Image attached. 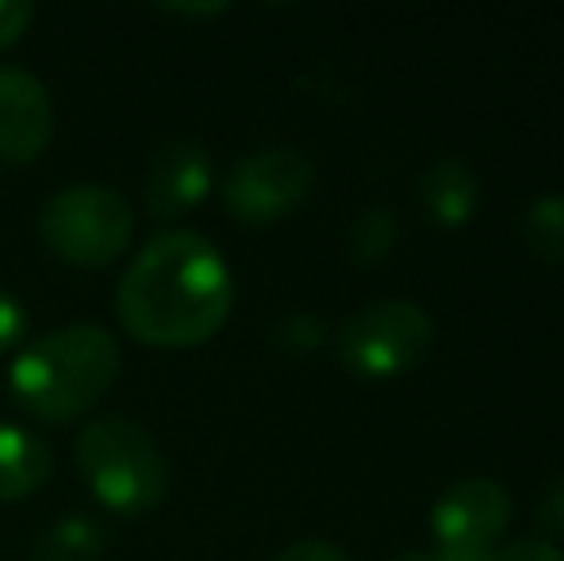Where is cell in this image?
<instances>
[{"instance_id": "6da1fadb", "label": "cell", "mask_w": 564, "mask_h": 561, "mask_svg": "<svg viewBox=\"0 0 564 561\" xmlns=\"http://www.w3.org/2000/svg\"><path fill=\"white\" fill-rule=\"evenodd\" d=\"M235 304L227 258L196 231H162L134 255L116 289V315L147 346H200Z\"/></svg>"}, {"instance_id": "7a4b0ae2", "label": "cell", "mask_w": 564, "mask_h": 561, "mask_svg": "<svg viewBox=\"0 0 564 561\" xmlns=\"http://www.w3.org/2000/svg\"><path fill=\"white\" fill-rule=\"evenodd\" d=\"M119 377V343L97 323L46 331L8 369L15 404L43 423H66L89 412Z\"/></svg>"}, {"instance_id": "3957f363", "label": "cell", "mask_w": 564, "mask_h": 561, "mask_svg": "<svg viewBox=\"0 0 564 561\" xmlns=\"http://www.w3.org/2000/svg\"><path fill=\"white\" fill-rule=\"evenodd\" d=\"M74 454L85 485L105 508L134 516L162 500L165 457L139 423L119 420V416L93 420L77 434Z\"/></svg>"}, {"instance_id": "277c9868", "label": "cell", "mask_w": 564, "mask_h": 561, "mask_svg": "<svg viewBox=\"0 0 564 561\" xmlns=\"http://www.w3.org/2000/svg\"><path fill=\"white\" fill-rule=\"evenodd\" d=\"M134 231L131 204L116 188L97 181H77V185L54 193L39 212V235L43 242L69 266H97L116 262L127 250Z\"/></svg>"}, {"instance_id": "5b68a950", "label": "cell", "mask_w": 564, "mask_h": 561, "mask_svg": "<svg viewBox=\"0 0 564 561\" xmlns=\"http://www.w3.org/2000/svg\"><path fill=\"white\" fill-rule=\"evenodd\" d=\"M434 320L419 300H377L346 315L335 335L338 358L357 377H400L423 362Z\"/></svg>"}, {"instance_id": "8992f818", "label": "cell", "mask_w": 564, "mask_h": 561, "mask_svg": "<svg viewBox=\"0 0 564 561\" xmlns=\"http://www.w3.org/2000/svg\"><path fill=\"white\" fill-rule=\"evenodd\" d=\"M315 162L296 147H265L246 154L224 181V204L238 224H273L307 201Z\"/></svg>"}, {"instance_id": "52a82bcc", "label": "cell", "mask_w": 564, "mask_h": 561, "mask_svg": "<svg viewBox=\"0 0 564 561\" xmlns=\"http://www.w3.org/2000/svg\"><path fill=\"white\" fill-rule=\"evenodd\" d=\"M507 524H511V496L503 493L499 481L488 477L453 481L431 511V527L442 554H491Z\"/></svg>"}, {"instance_id": "ba28073f", "label": "cell", "mask_w": 564, "mask_h": 561, "mask_svg": "<svg viewBox=\"0 0 564 561\" xmlns=\"http://www.w3.org/2000/svg\"><path fill=\"white\" fill-rule=\"evenodd\" d=\"M54 136V105L35 74L0 66V162H35Z\"/></svg>"}, {"instance_id": "9c48e42d", "label": "cell", "mask_w": 564, "mask_h": 561, "mask_svg": "<svg viewBox=\"0 0 564 561\" xmlns=\"http://www.w3.org/2000/svg\"><path fill=\"white\" fill-rule=\"evenodd\" d=\"M212 188V154L196 139H170L147 165V208L154 219H177Z\"/></svg>"}, {"instance_id": "30bf717a", "label": "cell", "mask_w": 564, "mask_h": 561, "mask_svg": "<svg viewBox=\"0 0 564 561\" xmlns=\"http://www.w3.org/2000/svg\"><path fill=\"white\" fill-rule=\"evenodd\" d=\"M415 201L438 227H465L480 208V177L460 158H434L415 181Z\"/></svg>"}, {"instance_id": "8fae6325", "label": "cell", "mask_w": 564, "mask_h": 561, "mask_svg": "<svg viewBox=\"0 0 564 561\" xmlns=\"http://www.w3.org/2000/svg\"><path fill=\"white\" fill-rule=\"evenodd\" d=\"M51 477V450L15 423H0V500H23Z\"/></svg>"}, {"instance_id": "7c38bea8", "label": "cell", "mask_w": 564, "mask_h": 561, "mask_svg": "<svg viewBox=\"0 0 564 561\" xmlns=\"http://www.w3.org/2000/svg\"><path fill=\"white\" fill-rule=\"evenodd\" d=\"M108 535L89 516H62L35 539V561H100Z\"/></svg>"}, {"instance_id": "4fadbf2b", "label": "cell", "mask_w": 564, "mask_h": 561, "mask_svg": "<svg viewBox=\"0 0 564 561\" xmlns=\"http://www.w3.org/2000/svg\"><path fill=\"white\" fill-rule=\"evenodd\" d=\"M519 235L534 258L550 266H564V196L545 193L522 208Z\"/></svg>"}, {"instance_id": "5bb4252c", "label": "cell", "mask_w": 564, "mask_h": 561, "mask_svg": "<svg viewBox=\"0 0 564 561\" xmlns=\"http://www.w3.org/2000/svg\"><path fill=\"white\" fill-rule=\"evenodd\" d=\"M395 239H400V216L388 204H372L349 224L346 250L357 266H377L392 255Z\"/></svg>"}, {"instance_id": "9a60e30c", "label": "cell", "mask_w": 564, "mask_h": 561, "mask_svg": "<svg viewBox=\"0 0 564 561\" xmlns=\"http://www.w3.org/2000/svg\"><path fill=\"white\" fill-rule=\"evenodd\" d=\"M484 561H564V554L561 547H553L545 539H514L507 547L491 550Z\"/></svg>"}, {"instance_id": "2e32d148", "label": "cell", "mask_w": 564, "mask_h": 561, "mask_svg": "<svg viewBox=\"0 0 564 561\" xmlns=\"http://www.w3.org/2000/svg\"><path fill=\"white\" fill-rule=\"evenodd\" d=\"M23 335H28V312L12 292L0 289V354L12 350Z\"/></svg>"}, {"instance_id": "e0dca14e", "label": "cell", "mask_w": 564, "mask_h": 561, "mask_svg": "<svg viewBox=\"0 0 564 561\" xmlns=\"http://www.w3.org/2000/svg\"><path fill=\"white\" fill-rule=\"evenodd\" d=\"M35 20V4L31 0H0V51L12 46L23 31Z\"/></svg>"}, {"instance_id": "ac0fdd59", "label": "cell", "mask_w": 564, "mask_h": 561, "mask_svg": "<svg viewBox=\"0 0 564 561\" xmlns=\"http://www.w3.org/2000/svg\"><path fill=\"white\" fill-rule=\"evenodd\" d=\"M534 516L545 535H564V477H557L553 485H545Z\"/></svg>"}, {"instance_id": "d6986e66", "label": "cell", "mask_w": 564, "mask_h": 561, "mask_svg": "<svg viewBox=\"0 0 564 561\" xmlns=\"http://www.w3.org/2000/svg\"><path fill=\"white\" fill-rule=\"evenodd\" d=\"M323 338V323L315 320V315L300 312V315H289V320L281 323V343L284 346H296V350H312V346H319Z\"/></svg>"}, {"instance_id": "ffe728a7", "label": "cell", "mask_w": 564, "mask_h": 561, "mask_svg": "<svg viewBox=\"0 0 564 561\" xmlns=\"http://www.w3.org/2000/svg\"><path fill=\"white\" fill-rule=\"evenodd\" d=\"M273 561H349V554L335 542H319V539H307V542H292L289 550H281Z\"/></svg>"}, {"instance_id": "44dd1931", "label": "cell", "mask_w": 564, "mask_h": 561, "mask_svg": "<svg viewBox=\"0 0 564 561\" xmlns=\"http://www.w3.org/2000/svg\"><path fill=\"white\" fill-rule=\"evenodd\" d=\"M488 558V554H484ZM484 558H468V554H442V550H434V554H423V550H408V554L392 558V561H484Z\"/></svg>"}, {"instance_id": "7402d4cb", "label": "cell", "mask_w": 564, "mask_h": 561, "mask_svg": "<svg viewBox=\"0 0 564 561\" xmlns=\"http://www.w3.org/2000/svg\"><path fill=\"white\" fill-rule=\"evenodd\" d=\"M227 4H173L170 12H181V15H208V12H224Z\"/></svg>"}]
</instances>
